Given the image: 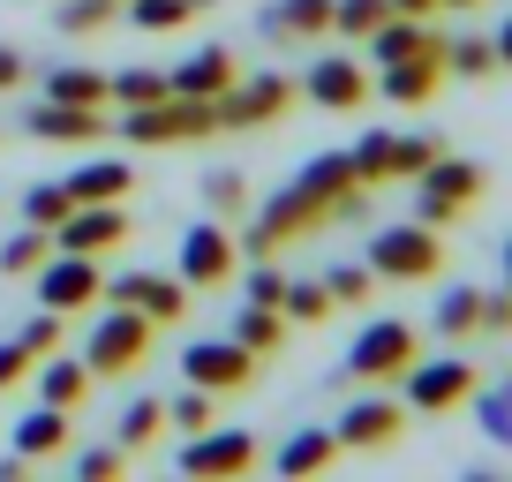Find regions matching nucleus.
<instances>
[{"mask_svg": "<svg viewBox=\"0 0 512 482\" xmlns=\"http://www.w3.org/2000/svg\"><path fill=\"white\" fill-rule=\"evenodd\" d=\"M113 129L128 136L136 151H166V144H204V136H219V106L211 98H151V106H121L113 113Z\"/></svg>", "mask_w": 512, "mask_h": 482, "instance_id": "obj_1", "label": "nucleus"}, {"mask_svg": "<svg viewBox=\"0 0 512 482\" xmlns=\"http://www.w3.org/2000/svg\"><path fill=\"white\" fill-rule=\"evenodd\" d=\"M332 226V204H324L317 189H302V181H287V189L272 196V204L256 211L249 226H241V257H279V249H294V241H309V234H324Z\"/></svg>", "mask_w": 512, "mask_h": 482, "instance_id": "obj_2", "label": "nucleus"}, {"mask_svg": "<svg viewBox=\"0 0 512 482\" xmlns=\"http://www.w3.org/2000/svg\"><path fill=\"white\" fill-rule=\"evenodd\" d=\"M369 272L384 279V287H430L437 272H445V234L437 226H422V219H407V226H377L369 234Z\"/></svg>", "mask_w": 512, "mask_h": 482, "instance_id": "obj_3", "label": "nucleus"}, {"mask_svg": "<svg viewBox=\"0 0 512 482\" xmlns=\"http://www.w3.org/2000/svg\"><path fill=\"white\" fill-rule=\"evenodd\" d=\"M482 189H490V174H482L475 159H452V151H445L430 174H415V219L445 234V226H460L467 211L482 204Z\"/></svg>", "mask_w": 512, "mask_h": 482, "instance_id": "obj_4", "label": "nucleus"}, {"mask_svg": "<svg viewBox=\"0 0 512 482\" xmlns=\"http://www.w3.org/2000/svg\"><path fill=\"white\" fill-rule=\"evenodd\" d=\"M422 354V332L407 317H369L347 347V377L354 385H400V370Z\"/></svg>", "mask_w": 512, "mask_h": 482, "instance_id": "obj_5", "label": "nucleus"}, {"mask_svg": "<svg viewBox=\"0 0 512 482\" xmlns=\"http://www.w3.org/2000/svg\"><path fill=\"white\" fill-rule=\"evenodd\" d=\"M151 332H159V324H151L144 309L113 302L106 317L91 324V339H83V362H91V377H128V370H144V362H151Z\"/></svg>", "mask_w": 512, "mask_h": 482, "instance_id": "obj_6", "label": "nucleus"}, {"mask_svg": "<svg viewBox=\"0 0 512 482\" xmlns=\"http://www.w3.org/2000/svg\"><path fill=\"white\" fill-rule=\"evenodd\" d=\"M400 392H407V415H452V407H467L482 392V377H475V362H460V354H437V362H407L400 370Z\"/></svg>", "mask_w": 512, "mask_h": 482, "instance_id": "obj_7", "label": "nucleus"}, {"mask_svg": "<svg viewBox=\"0 0 512 482\" xmlns=\"http://www.w3.org/2000/svg\"><path fill=\"white\" fill-rule=\"evenodd\" d=\"M264 467V445H256L249 430H196L189 445H181V475H196V482H234V475H256Z\"/></svg>", "mask_w": 512, "mask_h": 482, "instance_id": "obj_8", "label": "nucleus"}, {"mask_svg": "<svg viewBox=\"0 0 512 482\" xmlns=\"http://www.w3.org/2000/svg\"><path fill=\"white\" fill-rule=\"evenodd\" d=\"M294 98H302L294 76H234L211 106H219V129H272Z\"/></svg>", "mask_w": 512, "mask_h": 482, "instance_id": "obj_9", "label": "nucleus"}, {"mask_svg": "<svg viewBox=\"0 0 512 482\" xmlns=\"http://www.w3.org/2000/svg\"><path fill=\"white\" fill-rule=\"evenodd\" d=\"M234 272H241L234 226H226V219H196L189 234H181V279H189L196 294H211V287H226Z\"/></svg>", "mask_w": 512, "mask_h": 482, "instance_id": "obj_10", "label": "nucleus"}, {"mask_svg": "<svg viewBox=\"0 0 512 482\" xmlns=\"http://www.w3.org/2000/svg\"><path fill=\"white\" fill-rule=\"evenodd\" d=\"M38 302L61 309V317H76V309H91L98 294H106V279H98V257H76V249H53L46 264L31 272Z\"/></svg>", "mask_w": 512, "mask_h": 482, "instance_id": "obj_11", "label": "nucleus"}, {"mask_svg": "<svg viewBox=\"0 0 512 482\" xmlns=\"http://www.w3.org/2000/svg\"><path fill=\"white\" fill-rule=\"evenodd\" d=\"M181 385H204L211 400H219V392H249L256 385V354L241 347V339H204V347L181 354Z\"/></svg>", "mask_w": 512, "mask_h": 482, "instance_id": "obj_12", "label": "nucleus"}, {"mask_svg": "<svg viewBox=\"0 0 512 482\" xmlns=\"http://www.w3.org/2000/svg\"><path fill=\"white\" fill-rule=\"evenodd\" d=\"M128 234H136V226H128V204H68V219L53 226V249H76V257H113Z\"/></svg>", "mask_w": 512, "mask_h": 482, "instance_id": "obj_13", "label": "nucleus"}, {"mask_svg": "<svg viewBox=\"0 0 512 482\" xmlns=\"http://www.w3.org/2000/svg\"><path fill=\"white\" fill-rule=\"evenodd\" d=\"M106 302L144 309L151 324H181L196 294H189V279H166V272H121V279H106Z\"/></svg>", "mask_w": 512, "mask_h": 482, "instance_id": "obj_14", "label": "nucleus"}, {"mask_svg": "<svg viewBox=\"0 0 512 482\" xmlns=\"http://www.w3.org/2000/svg\"><path fill=\"white\" fill-rule=\"evenodd\" d=\"M302 91H309V106H324V113H362L369 106V68L354 61V53H324V61H309Z\"/></svg>", "mask_w": 512, "mask_h": 482, "instance_id": "obj_15", "label": "nucleus"}, {"mask_svg": "<svg viewBox=\"0 0 512 482\" xmlns=\"http://www.w3.org/2000/svg\"><path fill=\"white\" fill-rule=\"evenodd\" d=\"M332 430H339V452H392L407 430V407L400 400H354Z\"/></svg>", "mask_w": 512, "mask_h": 482, "instance_id": "obj_16", "label": "nucleus"}, {"mask_svg": "<svg viewBox=\"0 0 512 482\" xmlns=\"http://www.w3.org/2000/svg\"><path fill=\"white\" fill-rule=\"evenodd\" d=\"M437 91H445V53H407V61L377 68V98L392 106H430Z\"/></svg>", "mask_w": 512, "mask_h": 482, "instance_id": "obj_17", "label": "nucleus"}, {"mask_svg": "<svg viewBox=\"0 0 512 482\" xmlns=\"http://www.w3.org/2000/svg\"><path fill=\"white\" fill-rule=\"evenodd\" d=\"M264 38L272 46H317V38H332V0H272L264 8Z\"/></svg>", "mask_w": 512, "mask_h": 482, "instance_id": "obj_18", "label": "nucleus"}, {"mask_svg": "<svg viewBox=\"0 0 512 482\" xmlns=\"http://www.w3.org/2000/svg\"><path fill=\"white\" fill-rule=\"evenodd\" d=\"M113 129L106 106H61V98H46V106L31 113V136L38 144H91V136Z\"/></svg>", "mask_w": 512, "mask_h": 482, "instance_id": "obj_19", "label": "nucleus"}, {"mask_svg": "<svg viewBox=\"0 0 512 482\" xmlns=\"http://www.w3.org/2000/svg\"><path fill=\"white\" fill-rule=\"evenodd\" d=\"M369 61H407V53H445V31H437L430 16H384V31H369Z\"/></svg>", "mask_w": 512, "mask_h": 482, "instance_id": "obj_20", "label": "nucleus"}, {"mask_svg": "<svg viewBox=\"0 0 512 482\" xmlns=\"http://www.w3.org/2000/svg\"><path fill=\"white\" fill-rule=\"evenodd\" d=\"M31 377H38V400H46V407H68V415H76V407L91 400V385H98L91 362H83V354H61V347H53Z\"/></svg>", "mask_w": 512, "mask_h": 482, "instance_id": "obj_21", "label": "nucleus"}, {"mask_svg": "<svg viewBox=\"0 0 512 482\" xmlns=\"http://www.w3.org/2000/svg\"><path fill=\"white\" fill-rule=\"evenodd\" d=\"M136 196V166L128 159H91L68 174V204H128Z\"/></svg>", "mask_w": 512, "mask_h": 482, "instance_id": "obj_22", "label": "nucleus"}, {"mask_svg": "<svg viewBox=\"0 0 512 482\" xmlns=\"http://www.w3.org/2000/svg\"><path fill=\"white\" fill-rule=\"evenodd\" d=\"M68 430H76V415L38 400V415L16 422V460H61V452H68Z\"/></svg>", "mask_w": 512, "mask_h": 482, "instance_id": "obj_23", "label": "nucleus"}, {"mask_svg": "<svg viewBox=\"0 0 512 482\" xmlns=\"http://www.w3.org/2000/svg\"><path fill=\"white\" fill-rule=\"evenodd\" d=\"M234 76H241L234 46H204V53H189V61L174 68V91H181V98H219Z\"/></svg>", "mask_w": 512, "mask_h": 482, "instance_id": "obj_24", "label": "nucleus"}, {"mask_svg": "<svg viewBox=\"0 0 512 482\" xmlns=\"http://www.w3.org/2000/svg\"><path fill=\"white\" fill-rule=\"evenodd\" d=\"M332 460H339V430H294L287 445L272 452V475L302 482V475H324Z\"/></svg>", "mask_w": 512, "mask_h": 482, "instance_id": "obj_25", "label": "nucleus"}, {"mask_svg": "<svg viewBox=\"0 0 512 482\" xmlns=\"http://www.w3.org/2000/svg\"><path fill=\"white\" fill-rule=\"evenodd\" d=\"M430 332L437 339H482V287H452L430 309Z\"/></svg>", "mask_w": 512, "mask_h": 482, "instance_id": "obj_26", "label": "nucleus"}, {"mask_svg": "<svg viewBox=\"0 0 512 482\" xmlns=\"http://www.w3.org/2000/svg\"><path fill=\"white\" fill-rule=\"evenodd\" d=\"M347 159H354V174H362L369 189H384V181H400V136H392V129H369Z\"/></svg>", "mask_w": 512, "mask_h": 482, "instance_id": "obj_27", "label": "nucleus"}, {"mask_svg": "<svg viewBox=\"0 0 512 482\" xmlns=\"http://www.w3.org/2000/svg\"><path fill=\"white\" fill-rule=\"evenodd\" d=\"M234 339L264 362V354H279V339H287V317H279L272 302H241V317H234Z\"/></svg>", "mask_w": 512, "mask_h": 482, "instance_id": "obj_28", "label": "nucleus"}, {"mask_svg": "<svg viewBox=\"0 0 512 482\" xmlns=\"http://www.w3.org/2000/svg\"><path fill=\"white\" fill-rule=\"evenodd\" d=\"M46 98H61V106H113V76H98V68H53Z\"/></svg>", "mask_w": 512, "mask_h": 482, "instance_id": "obj_29", "label": "nucleus"}, {"mask_svg": "<svg viewBox=\"0 0 512 482\" xmlns=\"http://www.w3.org/2000/svg\"><path fill=\"white\" fill-rule=\"evenodd\" d=\"M159 430H166V400H128V415H121V430H113V445L136 460V452L159 445Z\"/></svg>", "mask_w": 512, "mask_h": 482, "instance_id": "obj_30", "label": "nucleus"}, {"mask_svg": "<svg viewBox=\"0 0 512 482\" xmlns=\"http://www.w3.org/2000/svg\"><path fill=\"white\" fill-rule=\"evenodd\" d=\"M445 76H467V83L497 76V46H490V31H467V38H445Z\"/></svg>", "mask_w": 512, "mask_h": 482, "instance_id": "obj_31", "label": "nucleus"}, {"mask_svg": "<svg viewBox=\"0 0 512 482\" xmlns=\"http://www.w3.org/2000/svg\"><path fill=\"white\" fill-rule=\"evenodd\" d=\"M384 16H392V0H332V38L369 46V31H384Z\"/></svg>", "mask_w": 512, "mask_h": 482, "instance_id": "obj_32", "label": "nucleus"}, {"mask_svg": "<svg viewBox=\"0 0 512 482\" xmlns=\"http://www.w3.org/2000/svg\"><path fill=\"white\" fill-rule=\"evenodd\" d=\"M332 287H324V279H287V294H279V317L287 324H324L332 317Z\"/></svg>", "mask_w": 512, "mask_h": 482, "instance_id": "obj_33", "label": "nucleus"}, {"mask_svg": "<svg viewBox=\"0 0 512 482\" xmlns=\"http://www.w3.org/2000/svg\"><path fill=\"white\" fill-rule=\"evenodd\" d=\"M46 257H53V234H46V226H23V234L0 241V272H8V279H31Z\"/></svg>", "mask_w": 512, "mask_h": 482, "instance_id": "obj_34", "label": "nucleus"}, {"mask_svg": "<svg viewBox=\"0 0 512 482\" xmlns=\"http://www.w3.org/2000/svg\"><path fill=\"white\" fill-rule=\"evenodd\" d=\"M113 16H121V0H61V31L68 38H98V31H113Z\"/></svg>", "mask_w": 512, "mask_h": 482, "instance_id": "obj_35", "label": "nucleus"}, {"mask_svg": "<svg viewBox=\"0 0 512 482\" xmlns=\"http://www.w3.org/2000/svg\"><path fill=\"white\" fill-rule=\"evenodd\" d=\"M204 204H211V219H241V211H249V181H241L234 166H211L204 174Z\"/></svg>", "mask_w": 512, "mask_h": 482, "instance_id": "obj_36", "label": "nucleus"}, {"mask_svg": "<svg viewBox=\"0 0 512 482\" xmlns=\"http://www.w3.org/2000/svg\"><path fill=\"white\" fill-rule=\"evenodd\" d=\"M121 8H128L136 31H181V23H196L189 0H121Z\"/></svg>", "mask_w": 512, "mask_h": 482, "instance_id": "obj_37", "label": "nucleus"}, {"mask_svg": "<svg viewBox=\"0 0 512 482\" xmlns=\"http://www.w3.org/2000/svg\"><path fill=\"white\" fill-rule=\"evenodd\" d=\"M68 219V181H38V189H23V226H61Z\"/></svg>", "mask_w": 512, "mask_h": 482, "instance_id": "obj_38", "label": "nucleus"}, {"mask_svg": "<svg viewBox=\"0 0 512 482\" xmlns=\"http://www.w3.org/2000/svg\"><path fill=\"white\" fill-rule=\"evenodd\" d=\"M166 91H174V76H159V68H121L113 76V106H151Z\"/></svg>", "mask_w": 512, "mask_h": 482, "instance_id": "obj_39", "label": "nucleus"}, {"mask_svg": "<svg viewBox=\"0 0 512 482\" xmlns=\"http://www.w3.org/2000/svg\"><path fill=\"white\" fill-rule=\"evenodd\" d=\"M211 415H219V407H211V392H204V385H181V400H166V422H174L181 437L211 430Z\"/></svg>", "mask_w": 512, "mask_h": 482, "instance_id": "obj_40", "label": "nucleus"}, {"mask_svg": "<svg viewBox=\"0 0 512 482\" xmlns=\"http://www.w3.org/2000/svg\"><path fill=\"white\" fill-rule=\"evenodd\" d=\"M324 287H332L339 309H362L369 287H377V272H369V264H332V272H324Z\"/></svg>", "mask_w": 512, "mask_h": 482, "instance_id": "obj_41", "label": "nucleus"}, {"mask_svg": "<svg viewBox=\"0 0 512 482\" xmlns=\"http://www.w3.org/2000/svg\"><path fill=\"white\" fill-rule=\"evenodd\" d=\"M437 159H445V136H437V129H415V136H400V181L430 174Z\"/></svg>", "mask_w": 512, "mask_h": 482, "instance_id": "obj_42", "label": "nucleus"}, {"mask_svg": "<svg viewBox=\"0 0 512 482\" xmlns=\"http://www.w3.org/2000/svg\"><path fill=\"white\" fill-rule=\"evenodd\" d=\"M482 437H490L497 452H512V377L497 392H482Z\"/></svg>", "mask_w": 512, "mask_h": 482, "instance_id": "obj_43", "label": "nucleus"}, {"mask_svg": "<svg viewBox=\"0 0 512 482\" xmlns=\"http://www.w3.org/2000/svg\"><path fill=\"white\" fill-rule=\"evenodd\" d=\"M16 339H23L31 354H53V347H68V317H61V309H38V317L23 324Z\"/></svg>", "mask_w": 512, "mask_h": 482, "instance_id": "obj_44", "label": "nucleus"}, {"mask_svg": "<svg viewBox=\"0 0 512 482\" xmlns=\"http://www.w3.org/2000/svg\"><path fill=\"white\" fill-rule=\"evenodd\" d=\"M76 475H83V482H113V475H128V452H121V445L76 452Z\"/></svg>", "mask_w": 512, "mask_h": 482, "instance_id": "obj_45", "label": "nucleus"}, {"mask_svg": "<svg viewBox=\"0 0 512 482\" xmlns=\"http://www.w3.org/2000/svg\"><path fill=\"white\" fill-rule=\"evenodd\" d=\"M279 294H287V272H279L272 257H249V302H272L279 309Z\"/></svg>", "mask_w": 512, "mask_h": 482, "instance_id": "obj_46", "label": "nucleus"}, {"mask_svg": "<svg viewBox=\"0 0 512 482\" xmlns=\"http://www.w3.org/2000/svg\"><path fill=\"white\" fill-rule=\"evenodd\" d=\"M31 370H38V354L23 347V339H0V392H16Z\"/></svg>", "mask_w": 512, "mask_h": 482, "instance_id": "obj_47", "label": "nucleus"}, {"mask_svg": "<svg viewBox=\"0 0 512 482\" xmlns=\"http://www.w3.org/2000/svg\"><path fill=\"white\" fill-rule=\"evenodd\" d=\"M482 332H490V339L512 332V294H482Z\"/></svg>", "mask_w": 512, "mask_h": 482, "instance_id": "obj_48", "label": "nucleus"}, {"mask_svg": "<svg viewBox=\"0 0 512 482\" xmlns=\"http://www.w3.org/2000/svg\"><path fill=\"white\" fill-rule=\"evenodd\" d=\"M16 83H23V53L0 46V91H16Z\"/></svg>", "mask_w": 512, "mask_h": 482, "instance_id": "obj_49", "label": "nucleus"}, {"mask_svg": "<svg viewBox=\"0 0 512 482\" xmlns=\"http://www.w3.org/2000/svg\"><path fill=\"white\" fill-rule=\"evenodd\" d=\"M437 8L445 0H392V16H430V23H437Z\"/></svg>", "mask_w": 512, "mask_h": 482, "instance_id": "obj_50", "label": "nucleus"}, {"mask_svg": "<svg viewBox=\"0 0 512 482\" xmlns=\"http://www.w3.org/2000/svg\"><path fill=\"white\" fill-rule=\"evenodd\" d=\"M490 46H497V68H512V16L497 23V31H490Z\"/></svg>", "mask_w": 512, "mask_h": 482, "instance_id": "obj_51", "label": "nucleus"}, {"mask_svg": "<svg viewBox=\"0 0 512 482\" xmlns=\"http://www.w3.org/2000/svg\"><path fill=\"white\" fill-rule=\"evenodd\" d=\"M505 294H512V241H505Z\"/></svg>", "mask_w": 512, "mask_h": 482, "instance_id": "obj_52", "label": "nucleus"}, {"mask_svg": "<svg viewBox=\"0 0 512 482\" xmlns=\"http://www.w3.org/2000/svg\"><path fill=\"white\" fill-rule=\"evenodd\" d=\"M189 8H196V16H204V8H219V0H189Z\"/></svg>", "mask_w": 512, "mask_h": 482, "instance_id": "obj_53", "label": "nucleus"}, {"mask_svg": "<svg viewBox=\"0 0 512 482\" xmlns=\"http://www.w3.org/2000/svg\"><path fill=\"white\" fill-rule=\"evenodd\" d=\"M445 8H482V0H445Z\"/></svg>", "mask_w": 512, "mask_h": 482, "instance_id": "obj_54", "label": "nucleus"}]
</instances>
